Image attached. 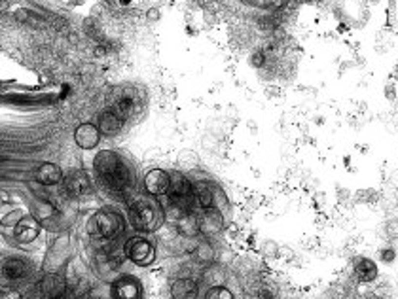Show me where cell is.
I'll return each instance as SVG.
<instances>
[{
	"label": "cell",
	"instance_id": "17",
	"mask_svg": "<svg viewBox=\"0 0 398 299\" xmlns=\"http://www.w3.org/2000/svg\"><path fill=\"white\" fill-rule=\"evenodd\" d=\"M193 195H195V199H197V203H199L201 209H210V205H212V193H210L208 188L199 186V188H195Z\"/></svg>",
	"mask_w": 398,
	"mask_h": 299
},
{
	"label": "cell",
	"instance_id": "19",
	"mask_svg": "<svg viewBox=\"0 0 398 299\" xmlns=\"http://www.w3.org/2000/svg\"><path fill=\"white\" fill-rule=\"evenodd\" d=\"M197 254H199V260H203V262L212 260V250H210V246H208L207 243H203L201 246L197 248Z\"/></svg>",
	"mask_w": 398,
	"mask_h": 299
},
{
	"label": "cell",
	"instance_id": "14",
	"mask_svg": "<svg viewBox=\"0 0 398 299\" xmlns=\"http://www.w3.org/2000/svg\"><path fill=\"white\" fill-rule=\"evenodd\" d=\"M36 235H38V224H36L33 218H23L18 224L16 237H18L21 243H31Z\"/></svg>",
	"mask_w": 398,
	"mask_h": 299
},
{
	"label": "cell",
	"instance_id": "8",
	"mask_svg": "<svg viewBox=\"0 0 398 299\" xmlns=\"http://www.w3.org/2000/svg\"><path fill=\"white\" fill-rule=\"evenodd\" d=\"M74 139H76V144H78L80 148H84V150H91V148H95V146L99 144V141H101V135H99L97 127H93V125H89V123H84V125H80V127L76 129Z\"/></svg>",
	"mask_w": 398,
	"mask_h": 299
},
{
	"label": "cell",
	"instance_id": "3",
	"mask_svg": "<svg viewBox=\"0 0 398 299\" xmlns=\"http://www.w3.org/2000/svg\"><path fill=\"white\" fill-rule=\"evenodd\" d=\"M129 218H131V224L135 229L152 231V229L159 228V224L163 220V212L150 201H137L129 211Z\"/></svg>",
	"mask_w": 398,
	"mask_h": 299
},
{
	"label": "cell",
	"instance_id": "4",
	"mask_svg": "<svg viewBox=\"0 0 398 299\" xmlns=\"http://www.w3.org/2000/svg\"><path fill=\"white\" fill-rule=\"evenodd\" d=\"M125 256L135 262L137 265H150L154 262V246L146 241V239H140V237H135V239H129L127 245H125Z\"/></svg>",
	"mask_w": 398,
	"mask_h": 299
},
{
	"label": "cell",
	"instance_id": "6",
	"mask_svg": "<svg viewBox=\"0 0 398 299\" xmlns=\"http://www.w3.org/2000/svg\"><path fill=\"white\" fill-rule=\"evenodd\" d=\"M169 180H171V176L167 175L165 171L154 169V171H150V173L146 175V178H144V188H146L148 193H152V195L167 193V190H169Z\"/></svg>",
	"mask_w": 398,
	"mask_h": 299
},
{
	"label": "cell",
	"instance_id": "10",
	"mask_svg": "<svg viewBox=\"0 0 398 299\" xmlns=\"http://www.w3.org/2000/svg\"><path fill=\"white\" fill-rule=\"evenodd\" d=\"M173 299H197V284L190 279H178L171 286Z\"/></svg>",
	"mask_w": 398,
	"mask_h": 299
},
{
	"label": "cell",
	"instance_id": "12",
	"mask_svg": "<svg viewBox=\"0 0 398 299\" xmlns=\"http://www.w3.org/2000/svg\"><path fill=\"white\" fill-rule=\"evenodd\" d=\"M61 178H63L61 169L57 165H53V163H44V165H40L36 169V180L40 184H44V186H53V184L61 182Z\"/></svg>",
	"mask_w": 398,
	"mask_h": 299
},
{
	"label": "cell",
	"instance_id": "11",
	"mask_svg": "<svg viewBox=\"0 0 398 299\" xmlns=\"http://www.w3.org/2000/svg\"><path fill=\"white\" fill-rule=\"evenodd\" d=\"M65 188H67V192H69L70 195L78 197V195H82L87 188H89V178H87V175L84 171H74L72 175L67 176Z\"/></svg>",
	"mask_w": 398,
	"mask_h": 299
},
{
	"label": "cell",
	"instance_id": "5",
	"mask_svg": "<svg viewBox=\"0 0 398 299\" xmlns=\"http://www.w3.org/2000/svg\"><path fill=\"white\" fill-rule=\"evenodd\" d=\"M38 292L42 299H61L67 292V284L59 275H48L38 284Z\"/></svg>",
	"mask_w": 398,
	"mask_h": 299
},
{
	"label": "cell",
	"instance_id": "7",
	"mask_svg": "<svg viewBox=\"0 0 398 299\" xmlns=\"http://www.w3.org/2000/svg\"><path fill=\"white\" fill-rule=\"evenodd\" d=\"M112 294H114V299H139V282L135 279H131V277H123V279L114 282Z\"/></svg>",
	"mask_w": 398,
	"mask_h": 299
},
{
	"label": "cell",
	"instance_id": "16",
	"mask_svg": "<svg viewBox=\"0 0 398 299\" xmlns=\"http://www.w3.org/2000/svg\"><path fill=\"white\" fill-rule=\"evenodd\" d=\"M355 275L360 282H372L378 277V267L370 260H360V264L355 269Z\"/></svg>",
	"mask_w": 398,
	"mask_h": 299
},
{
	"label": "cell",
	"instance_id": "13",
	"mask_svg": "<svg viewBox=\"0 0 398 299\" xmlns=\"http://www.w3.org/2000/svg\"><path fill=\"white\" fill-rule=\"evenodd\" d=\"M222 228V216L218 211H212V209H205L201 220H199V231L207 233V235H212L216 233L218 229Z\"/></svg>",
	"mask_w": 398,
	"mask_h": 299
},
{
	"label": "cell",
	"instance_id": "2",
	"mask_svg": "<svg viewBox=\"0 0 398 299\" xmlns=\"http://www.w3.org/2000/svg\"><path fill=\"white\" fill-rule=\"evenodd\" d=\"M87 231L93 237H99V239H106V241L114 239V237H118L123 231V218L118 212L101 211L89 220Z\"/></svg>",
	"mask_w": 398,
	"mask_h": 299
},
{
	"label": "cell",
	"instance_id": "1",
	"mask_svg": "<svg viewBox=\"0 0 398 299\" xmlns=\"http://www.w3.org/2000/svg\"><path fill=\"white\" fill-rule=\"evenodd\" d=\"M95 171L101 178L104 186L112 192H123L129 182H131V173L127 165H123L118 154L104 150L95 158Z\"/></svg>",
	"mask_w": 398,
	"mask_h": 299
},
{
	"label": "cell",
	"instance_id": "20",
	"mask_svg": "<svg viewBox=\"0 0 398 299\" xmlns=\"http://www.w3.org/2000/svg\"><path fill=\"white\" fill-rule=\"evenodd\" d=\"M0 299H21V296H19L16 290H12V288H10V290H6V292L0 296Z\"/></svg>",
	"mask_w": 398,
	"mask_h": 299
},
{
	"label": "cell",
	"instance_id": "18",
	"mask_svg": "<svg viewBox=\"0 0 398 299\" xmlns=\"http://www.w3.org/2000/svg\"><path fill=\"white\" fill-rule=\"evenodd\" d=\"M205 299H233V294L224 288V286H212L207 292V298Z\"/></svg>",
	"mask_w": 398,
	"mask_h": 299
},
{
	"label": "cell",
	"instance_id": "9",
	"mask_svg": "<svg viewBox=\"0 0 398 299\" xmlns=\"http://www.w3.org/2000/svg\"><path fill=\"white\" fill-rule=\"evenodd\" d=\"M25 275H27V267L19 260H8L0 269V279L6 284H14V282L21 281Z\"/></svg>",
	"mask_w": 398,
	"mask_h": 299
},
{
	"label": "cell",
	"instance_id": "15",
	"mask_svg": "<svg viewBox=\"0 0 398 299\" xmlns=\"http://www.w3.org/2000/svg\"><path fill=\"white\" fill-rule=\"evenodd\" d=\"M99 125H101V133H104V135H116L121 127V120L118 114H114V112H106V114L101 116Z\"/></svg>",
	"mask_w": 398,
	"mask_h": 299
},
{
	"label": "cell",
	"instance_id": "21",
	"mask_svg": "<svg viewBox=\"0 0 398 299\" xmlns=\"http://www.w3.org/2000/svg\"><path fill=\"white\" fill-rule=\"evenodd\" d=\"M393 260H395V252L393 250L383 252V262H393Z\"/></svg>",
	"mask_w": 398,
	"mask_h": 299
}]
</instances>
